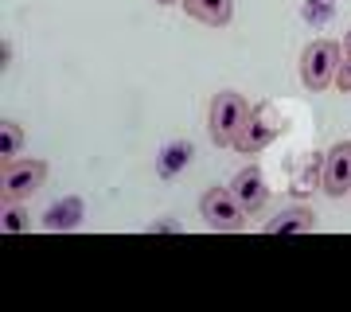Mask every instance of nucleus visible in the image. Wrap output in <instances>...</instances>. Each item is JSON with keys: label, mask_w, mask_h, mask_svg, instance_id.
I'll return each instance as SVG.
<instances>
[{"label": "nucleus", "mask_w": 351, "mask_h": 312, "mask_svg": "<svg viewBox=\"0 0 351 312\" xmlns=\"http://www.w3.org/2000/svg\"><path fill=\"white\" fill-rule=\"evenodd\" d=\"M339 62H343V43H336V39H316V43H308L304 55H301V82H304V90L320 94V90L336 86Z\"/></svg>", "instance_id": "f257e3e1"}, {"label": "nucleus", "mask_w": 351, "mask_h": 312, "mask_svg": "<svg viewBox=\"0 0 351 312\" xmlns=\"http://www.w3.org/2000/svg\"><path fill=\"white\" fill-rule=\"evenodd\" d=\"M250 117V101L234 94V90H223L215 94L211 106H207V129H211V141L223 149V145H234V137L242 133V125Z\"/></svg>", "instance_id": "f03ea898"}, {"label": "nucleus", "mask_w": 351, "mask_h": 312, "mask_svg": "<svg viewBox=\"0 0 351 312\" xmlns=\"http://www.w3.org/2000/svg\"><path fill=\"white\" fill-rule=\"evenodd\" d=\"M199 215H203V223L211 226V230H219V235H239V230H246V219H250V211H246L242 200L230 191V184L203 191Z\"/></svg>", "instance_id": "7ed1b4c3"}, {"label": "nucleus", "mask_w": 351, "mask_h": 312, "mask_svg": "<svg viewBox=\"0 0 351 312\" xmlns=\"http://www.w3.org/2000/svg\"><path fill=\"white\" fill-rule=\"evenodd\" d=\"M47 180V160H36V156H16V160L4 164L0 172V195L4 200H32Z\"/></svg>", "instance_id": "20e7f679"}, {"label": "nucleus", "mask_w": 351, "mask_h": 312, "mask_svg": "<svg viewBox=\"0 0 351 312\" xmlns=\"http://www.w3.org/2000/svg\"><path fill=\"white\" fill-rule=\"evenodd\" d=\"M320 184H324V195H332V200H343L351 191V141L332 145V152L324 156Z\"/></svg>", "instance_id": "39448f33"}, {"label": "nucleus", "mask_w": 351, "mask_h": 312, "mask_svg": "<svg viewBox=\"0 0 351 312\" xmlns=\"http://www.w3.org/2000/svg\"><path fill=\"white\" fill-rule=\"evenodd\" d=\"M274 137H277V121H274V113L262 106V110H250V117H246V125H242V133L234 137V145H230V149H239V152H246V156H254V152H262Z\"/></svg>", "instance_id": "423d86ee"}, {"label": "nucleus", "mask_w": 351, "mask_h": 312, "mask_svg": "<svg viewBox=\"0 0 351 312\" xmlns=\"http://www.w3.org/2000/svg\"><path fill=\"white\" fill-rule=\"evenodd\" d=\"M230 191L242 200V207L250 215H258L265 207V200H269V187H265V176H262V168L258 164H246L234 180H230Z\"/></svg>", "instance_id": "0eeeda50"}, {"label": "nucleus", "mask_w": 351, "mask_h": 312, "mask_svg": "<svg viewBox=\"0 0 351 312\" xmlns=\"http://www.w3.org/2000/svg\"><path fill=\"white\" fill-rule=\"evenodd\" d=\"M184 12L207 27H226L234 20V0H184Z\"/></svg>", "instance_id": "6e6552de"}, {"label": "nucleus", "mask_w": 351, "mask_h": 312, "mask_svg": "<svg viewBox=\"0 0 351 312\" xmlns=\"http://www.w3.org/2000/svg\"><path fill=\"white\" fill-rule=\"evenodd\" d=\"M262 230L265 235H308V230H316V215L308 211V207H285V211L274 215Z\"/></svg>", "instance_id": "1a4fd4ad"}, {"label": "nucleus", "mask_w": 351, "mask_h": 312, "mask_svg": "<svg viewBox=\"0 0 351 312\" xmlns=\"http://www.w3.org/2000/svg\"><path fill=\"white\" fill-rule=\"evenodd\" d=\"M27 226H32V215L24 211V203L20 200H4V207H0V230L20 235V230H27Z\"/></svg>", "instance_id": "9d476101"}, {"label": "nucleus", "mask_w": 351, "mask_h": 312, "mask_svg": "<svg viewBox=\"0 0 351 312\" xmlns=\"http://www.w3.org/2000/svg\"><path fill=\"white\" fill-rule=\"evenodd\" d=\"M20 145H24V133H20V125H16V121H4V133H0V156L16 160V156H20Z\"/></svg>", "instance_id": "9b49d317"}, {"label": "nucleus", "mask_w": 351, "mask_h": 312, "mask_svg": "<svg viewBox=\"0 0 351 312\" xmlns=\"http://www.w3.org/2000/svg\"><path fill=\"white\" fill-rule=\"evenodd\" d=\"M336 86L348 94L351 90V55H343V62H339V75H336Z\"/></svg>", "instance_id": "f8f14e48"}, {"label": "nucleus", "mask_w": 351, "mask_h": 312, "mask_svg": "<svg viewBox=\"0 0 351 312\" xmlns=\"http://www.w3.org/2000/svg\"><path fill=\"white\" fill-rule=\"evenodd\" d=\"M343 55H351V32L343 36Z\"/></svg>", "instance_id": "ddd939ff"}, {"label": "nucleus", "mask_w": 351, "mask_h": 312, "mask_svg": "<svg viewBox=\"0 0 351 312\" xmlns=\"http://www.w3.org/2000/svg\"><path fill=\"white\" fill-rule=\"evenodd\" d=\"M156 4H184V0H156Z\"/></svg>", "instance_id": "4468645a"}]
</instances>
